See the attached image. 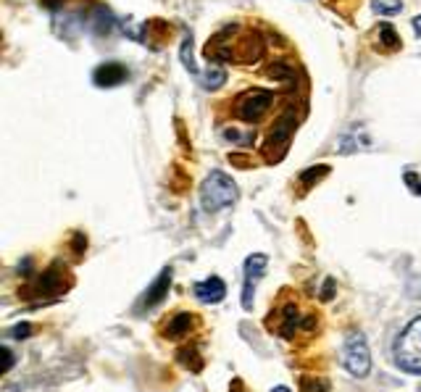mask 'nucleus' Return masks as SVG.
<instances>
[{
  "label": "nucleus",
  "instance_id": "412c9836",
  "mask_svg": "<svg viewBox=\"0 0 421 392\" xmlns=\"http://www.w3.org/2000/svg\"><path fill=\"white\" fill-rule=\"evenodd\" d=\"M177 358H180L182 366L192 369V371H200V369H203V361L198 358V350L195 348H182L180 353H177Z\"/></svg>",
  "mask_w": 421,
  "mask_h": 392
},
{
  "label": "nucleus",
  "instance_id": "f8f14e48",
  "mask_svg": "<svg viewBox=\"0 0 421 392\" xmlns=\"http://www.w3.org/2000/svg\"><path fill=\"white\" fill-rule=\"evenodd\" d=\"M192 292H195V297H198L200 303H222L224 295H227V285L219 277H208L203 282H198L192 287Z\"/></svg>",
  "mask_w": 421,
  "mask_h": 392
},
{
  "label": "nucleus",
  "instance_id": "7ed1b4c3",
  "mask_svg": "<svg viewBox=\"0 0 421 392\" xmlns=\"http://www.w3.org/2000/svg\"><path fill=\"white\" fill-rule=\"evenodd\" d=\"M313 324H316V316H311V314L303 316L295 303H284L282 308H276V311L269 314L266 327L271 332H276L279 337H284V340H293L298 332L311 329Z\"/></svg>",
  "mask_w": 421,
  "mask_h": 392
},
{
  "label": "nucleus",
  "instance_id": "aec40b11",
  "mask_svg": "<svg viewBox=\"0 0 421 392\" xmlns=\"http://www.w3.org/2000/svg\"><path fill=\"white\" fill-rule=\"evenodd\" d=\"M180 55H182V63H184V69H187L189 74H195V77H198L200 71H198V66H195V61H192V35H184V40H182Z\"/></svg>",
  "mask_w": 421,
  "mask_h": 392
},
{
  "label": "nucleus",
  "instance_id": "a878e982",
  "mask_svg": "<svg viewBox=\"0 0 421 392\" xmlns=\"http://www.w3.org/2000/svg\"><path fill=\"white\" fill-rule=\"evenodd\" d=\"M332 287H335V282H332V279H327V285H324V295H321V300H332Z\"/></svg>",
  "mask_w": 421,
  "mask_h": 392
},
{
  "label": "nucleus",
  "instance_id": "c85d7f7f",
  "mask_svg": "<svg viewBox=\"0 0 421 392\" xmlns=\"http://www.w3.org/2000/svg\"><path fill=\"white\" fill-rule=\"evenodd\" d=\"M271 392H290V390H287V387H274Z\"/></svg>",
  "mask_w": 421,
  "mask_h": 392
},
{
  "label": "nucleus",
  "instance_id": "0eeeda50",
  "mask_svg": "<svg viewBox=\"0 0 421 392\" xmlns=\"http://www.w3.org/2000/svg\"><path fill=\"white\" fill-rule=\"evenodd\" d=\"M266 263L269 258L264 253H253L245 261V282H242V308L245 311L253 308V292H256L258 279L264 277V271H266Z\"/></svg>",
  "mask_w": 421,
  "mask_h": 392
},
{
  "label": "nucleus",
  "instance_id": "9b49d317",
  "mask_svg": "<svg viewBox=\"0 0 421 392\" xmlns=\"http://www.w3.org/2000/svg\"><path fill=\"white\" fill-rule=\"evenodd\" d=\"M127 77H129V69L124 63H116V61L100 63V66L93 71V82L98 88H119Z\"/></svg>",
  "mask_w": 421,
  "mask_h": 392
},
{
  "label": "nucleus",
  "instance_id": "b1692460",
  "mask_svg": "<svg viewBox=\"0 0 421 392\" xmlns=\"http://www.w3.org/2000/svg\"><path fill=\"white\" fill-rule=\"evenodd\" d=\"M29 332H32V327H29V324H16V327L9 332V337H16V340H26V337H29Z\"/></svg>",
  "mask_w": 421,
  "mask_h": 392
},
{
  "label": "nucleus",
  "instance_id": "6ab92c4d",
  "mask_svg": "<svg viewBox=\"0 0 421 392\" xmlns=\"http://www.w3.org/2000/svg\"><path fill=\"white\" fill-rule=\"evenodd\" d=\"M371 9L379 16H395V14L403 11V3L400 0H371Z\"/></svg>",
  "mask_w": 421,
  "mask_h": 392
},
{
  "label": "nucleus",
  "instance_id": "5701e85b",
  "mask_svg": "<svg viewBox=\"0 0 421 392\" xmlns=\"http://www.w3.org/2000/svg\"><path fill=\"white\" fill-rule=\"evenodd\" d=\"M327 174H329V166H327V164L311 166L308 171H303V174H301V182L306 184V187H308L311 182H318L321 176H327Z\"/></svg>",
  "mask_w": 421,
  "mask_h": 392
},
{
  "label": "nucleus",
  "instance_id": "f03ea898",
  "mask_svg": "<svg viewBox=\"0 0 421 392\" xmlns=\"http://www.w3.org/2000/svg\"><path fill=\"white\" fill-rule=\"evenodd\" d=\"M395 361L408 374H421V316L413 319L395 340Z\"/></svg>",
  "mask_w": 421,
  "mask_h": 392
},
{
  "label": "nucleus",
  "instance_id": "393cba45",
  "mask_svg": "<svg viewBox=\"0 0 421 392\" xmlns=\"http://www.w3.org/2000/svg\"><path fill=\"white\" fill-rule=\"evenodd\" d=\"M3 358H6V364H3V374H9V369L14 366V353H11V348H3Z\"/></svg>",
  "mask_w": 421,
  "mask_h": 392
},
{
  "label": "nucleus",
  "instance_id": "2eb2a0df",
  "mask_svg": "<svg viewBox=\"0 0 421 392\" xmlns=\"http://www.w3.org/2000/svg\"><path fill=\"white\" fill-rule=\"evenodd\" d=\"M222 139L232 142L237 148H250L256 142V129L248 127V129H237V127H224L222 129Z\"/></svg>",
  "mask_w": 421,
  "mask_h": 392
},
{
  "label": "nucleus",
  "instance_id": "bb28decb",
  "mask_svg": "<svg viewBox=\"0 0 421 392\" xmlns=\"http://www.w3.org/2000/svg\"><path fill=\"white\" fill-rule=\"evenodd\" d=\"M413 32H416V35L421 37V16H416V18H413Z\"/></svg>",
  "mask_w": 421,
  "mask_h": 392
},
{
  "label": "nucleus",
  "instance_id": "423d86ee",
  "mask_svg": "<svg viewBox=\"0 0 421 392\" xmlns=\"http://www.w3.org/2000/svg\"><path fill=\"white\" fill-rule=\"evenodd\" d=\"M343 364L353 376H366L371 369V356H369V345L361 334H350L345 340L343 348Z\"/></svg>",
  "mask_w": 421,
  "mask_h": 392
},
{
  "label": "nucleus",
  "instance_id": "c756f323",
  "mask_svg": "<svg viewBox=\"0 0 421 392\" xmlns=\"http://www.w3.org/2000/svg\"><path fill=\"white\" fill-rule=\"evenodd\" d=\"M413 192H419V195H421V182L416 184V187H413Z\"/></svg>",
  "mask_w": 421,
  "mask_h": 392
},
{
  "label": "nucleus",
  "instance_id": "4be33fe9",
  "mask_svg": "<svg viewBox=\"0 0 421 392\" xmlns=\"http://www.w3.org/2000/svg\"><path fill=\"white\" fill-rule=\"evenodd\" d=\"M301 392H329V382L321 376H303Z\"/></svg>",
  "mask_w": 421,
  "mask_h": 392
},
{
  "label": "nucleus",
  "instance_id": "9d476101",
  "mask_svg": "<svg viewBox=\"0 0 421 392\" xmlns=\"http://www.w3.org/2000/svg\"><path fill=\"white\" fill-rule=\"evenodd\" d=\"M264 53H266V43H264V37L258 35V32H250L248 37H242L240 43L234 45V61L256 63V61L264 58Z\"/></svg>",
  "mask_w": 421,
  "mask_h": 392
},
{
  "label": "nucleus",
  "instance_id": "20e7f679",
  "mask_svg": "<svg viewBox=\"0 0 421 392\" xmlns=\"http://www.w3.org/2000/svg\"><path fill=\"white\" fill-rule=\"evenodd\" d=\"M274 103V92L264 88L245 90L237 100H234V116L245 124H258L269 114V108Z\"/></svg>",
  "mask_w": 421,
  "mask_h": 392
},
{
  "label": "nucleus",
  "instance_id": "cd10ccee",
  "mask_svg": "<svg viewBox=\"0 0 421 392\" xmlns=\"http://www.w3.org/2000/svg\"><path fill=\"white\" fill-rule=\"evenodd\" d=\"M229 392H242V387H240V382H234V387Z\"/></svg>",
  "mask_w": 421,
  "mask_h": 392
},
{
  "label": "nucleus",
  "instance_id": "1a4fd4ad",
  "mask_svg": "<svg viewBox=\"0 0 421 392\" xmlns=\"http://www.w3.org/2000/svg\"><path fill=\"white\" fill-rule=\"evenodd\" d=\"M172 274H174L172 269H164L161 274H158V279L145 290V295H142V300H140L137 311H150V308L164 303L166 295H169V287H172Z\"/></svg>",
  "mask_w": 421,
  "mask_h": 392
},
{
  "label": "nucleus",
  "instance_id": "ddd939ff",
  "mask_svg": "<svg viewBox=\"0 0 421 392\" xmlns=\"http://www.w3.org/2000/svg\"><path fill=\"white\" fill-rule=\"evenodd\" d=\"M198 82L203 85V90H219L227 82V69L219 61H211L206 66V71L198 74Z\"/></svg>",
  "mask_w": 421,
  "mask_h": 392
},
{
  "label": "nucleus",
  "instance_id": "dca6fc26",
  "mask_svg": "<svg viewBox=\"0 0 421 392\" xmlns=\"http://www.w3.org/2000/svg\"><path fill=\"white\" fill-rule=\"evenodd\" d=\"M113 24H116V18H113V14L105 6H98L95 14L90 16V26H93L95 35H108L113 29Z\"/></svg>",
  "mask_w": 421,
  "mask_h": 392
},
{
  "label": "nucleus",
  "instance_id": "f257e3e1",
  "mask_svg": "<svg viewBox=\"0 0 421 392\" xmlns=\"http://www.w3.org/2000/svg\"><path fill=\"white\" fill-rule=\"evenodd\" d=\"M240 198L237 184L232 182V176H227L224 171H211L200 184V206L208 213H219V211L234 206Z\"/></svg>",
  "mask_w": 421,
  "mask_h": 392
},
{
  "label": "nucleus",
  "instance_id": "4468645a",
  "mask_svg": "<svg viewBox=\"0 0 421 392\" xmlns=\"http://www.w3.org/2000/svg\"><path fill=\"white\" fill-rule=\"evenodd\" d=\"M192 324H195V314H177L169 319V324H166V337H172V340H180V337H187L189 329H192Z\"/></svg>",
  "mask_w": 421,
  "mask_h": 392
},
{
  "label": "nucleus",
  "instance_id": "a211bd4d",
  "mask_svg": "<svg viewBox=\"0 0 421 392\" xmlns=\"http://www.w3.org/2000/svg\"><path fill=\"white\" fill-rule=\"evenodd\" d=\"M379 43H382V48L385 51H397L400 48V37H397V32L393 29V24H379Z\"/></svg>",
  "mask_w": 421,
  "mask_h": 392
},
{
  "label": "nucleus",
  "instance_id": "f3484780",
  "mask_svg": "<svg viewBox=\"0 0 421 392\" xmlns=\"http://www.w3.org/2000/svg\"><path fill=\"white\" fill-rule=\"evenodd\" d=\"M269 77L274 82H282V85H293L295 82V66L287 61H276L271 69H269Z\"/></svg>",
  "mask_w": 421,
  "mask_h": 392
},
{
  "label": "nucleus",
  "instance_id": "39448f33",
  "mask_svg": "<svg viewBox=\"0 0 421 392\" xmlns=\"http://www.w3.org/2000/svg\"><path fill=\"white\" fill-rule=\"evenodd\" d=\"M69 287H71L69 271L63 269L61 263H53L51 269H45L43 274L35 279V285L26 290V292H29V295L48 297V295H63Z\"/></svg>",
  "mask_w": 421,
  "mask_h": 392
},
{
  "label": "nucleus",
  "instance_id": "6e6552de",
  "mask_svg": "<svg viewBox=\"0 0 421 392\" xmlns=\"http://www.w3.org/2000/svg\"><path fill=\"white\" fill-rule=\"evenodd\" d=\"M295 127H298V119H295V111H284L279 119H276L274 129L269 134V142H266V156L269 153H274V148H279L282 153H287V145H290V137L295 134Z\"/></svg>",
  "mask_w": 421,
  "mask_h": 392
}]
</instances>
